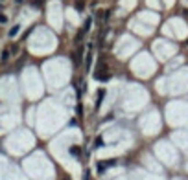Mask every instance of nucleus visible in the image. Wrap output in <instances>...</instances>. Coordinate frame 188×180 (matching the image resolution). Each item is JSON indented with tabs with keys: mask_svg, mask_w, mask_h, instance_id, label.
Segmentation results:
<instances>
[{
	"mask_svg": "<svg viewBox=\"0 0 188 180\" xmlns=\"http://www.w3.org/2000/svg\"><path fill=\"white\" fill-rule=\"evenodd\" d=\"M20 31V26H19V24H17V26H13L11 28V31H9V37H17V33Z\"/></svg>",
	"mask_w": 188,
	"mask_h": 180,
	"instance_id": "6",
	"label": "nucleus"
},
{
	"mask_svg": "<svg viewBox=\"0 0 188 180\" xmlns=\"http://www.w3.org/2000/svg\"><path fill=\"white\" fill-rule=\"evenodd\" d=\"M83 7H85L83 0H78V2H76V9H78V11H83Z\"/></svg>",
	"mask_w": 188,
	"mask_h": 180,
	"instance_id": "9",
	"label": "nucleus"
},
{
	"mask_svg": "<svg viewBox=\"0 0 188 180\" xmlns=\"http://www.w3.org/2000/svg\"><path fill=\"white\" fill-rule=\"evenodd\" d=\"M90 24H92V17H87V22L83 24V28H81V29H83L85 33H89V29H90Z\"/></svg>",
	"mask_w": 188,
	"mask_h": 180,
	"instance_id": "5",
	"label": "nucleus"
},
{
	"mask_svg": "<svg viewBox=\"0 0 188 180\" xmlns=\"http://www.w3.org/2000/svg\"><path fill=\"white\" fill-rule=\"evenodd\" d=\"M103 97H105V88H101L100 92H98V96H96V108H100V105H101V101H103Z\"/></svg>",
	"mask_w": 188,
	"mask_h": 180,
	"instance_id": "4",
	"label": "nucleus"
},
{
	"mask_svg": "<svg viewBox=\"0 0 188 180\" xmlns=\"http://www.w3.org/2000/svg\"><path fill=\"white\" fill-rule=\"evenodd\" d=\"M105 169H107V162H101V164H98V173H103Z\"/></svg>",
	"mask_w": 188,
	"mask_h": 180,
	"instance_id": "7",
	"label": "nucleus"
},
{
	"mask_svg": "<svg viewBox=\"0 0 188 180\" xmlns=\"http://www.w3.org/2000/svg\"><path fill=\"white\" fill-rule=\"evenodd\" d=\"M83 61V50L78 48V52H74V66H79Z\"/></svg>",
	"mask_w": 188,
	"mask_h": 180,
	"instance_id": "2",
	"label": "nucleus"
},
{
	"mask_svg": "<svg viewBox=\"0 0 188 180\" xmlns=\"http://www.w3.org/2000/svg\"><path fill=\"white\" fill-rule=\"evenodd\" d=\"M94 147H96V149H98V147H103V140H101V138H96Z\"/></svg>",
	"mask_w": 188,
	"mask_h": 180,
	"instance_id": "10",
	"label": "nucleus"
},
{
	"mask_svg": "<svg viewBox=\"0 0 188 180\" xmlns=\"http://www.w3.org/2000/svg\"><path fill=\"white\" fill-rule=\"evenodd\" d=\"M92 66V46H89V53H87V59H85V68L90 70Z\"/></svg>",
	"mask_w": 188,
	"mask_h": 180,
	"instance_id": "3",
	"label": "nucleus"
},
{
	"mask_svg": "<svg viewBox=\"0 0 188 180\" xmlns=\"http://www.w3.org/2000/svg\"><path fill=\"white\" fill-rule=\"evenodd\" d=\"M0 22H8V18H6V15H0Z\"/></svg>",
	"mask_w": 188,
	"mask_h": 180,
	"instance_id": "12",
	"label": "nucleus"
},
{
	"mask_svg": "<svg viewBox=\"0 0 188 180\" xmlns=\"http://www.w3.org/2000/svg\"><path fill=\"white\" fill-rule=\"evenodd\" d=\"M94 77L101 79V81H107V79H111V74H109V70H107V64H105V61H100L98 63V68H96V72H94Z\"/></svg>",
	"mask_w": 188,
	"mask_h": 180,
	"instance_id": "1",
	"label": "nucleus"
},
{
	"mask_svg": "<svg viewBox=\"0 0 188 180\" xmlns=\"http://www.w3.org/2000/svg\"><path fill=\"white\" fill-rule=\"evenodd\" d=\"M70 154H74V156H79V147H78V145L70 147Z\"/></svg>",
	"mask_w": 188,
	"mask_h": 180,
	"instance_id": "8",
	"label": "nucleus"
},
{
	"mask_svg": "<svg viewBox=\"0 0 188 180\" xmlns=\"http://www.w3.org/2000/svg\"><path fill=\"white\" fill-rule=\"evenodd\" d=\"M8 59H9V52L6 50V52H2V63H6Z\"/></svg>",
	"mask_w": 188,
	"mask_h": 180,
	"instance_id": "11",
	"label": "nucleus"
}]
</instances>
